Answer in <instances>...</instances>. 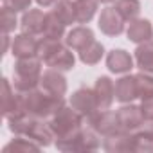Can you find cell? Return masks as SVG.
<instances>
[{
	"mask_svg": "<svg viewBox=\"0 0 153 153\" xmlns=\"http://www.w3.org/2000/svg\"><path fill=\"white\" fill-rule=\"evenodd\" d=\"M74 7H76V22L88 24L97 11V0H74Z\"/></svg>",
	"mask_w": 153,
	"mask_h": 153,
	"instance_id": "cell-24",
	"label": "cell"
},
{
	"mask_svg": "<svg viewBox=\"0 0 153 153\" xmlns=\"http://www.w3.org/2000/svg\"><path fill=\"white\" fill-rule=\"evenodd\" d=\"M135 63L140 68V72L153 74V42L151 40L137 45V49H135Z\"/></svg>",
	"mask_w": 153,
	"mask_h": 153,
	"instance_id": "cell-21",
	"label": "cell"
},
{
	"mask_svg": "<svg viewBox=\"0 0 153 153\" xmlns=\"http://www.w3.org/2000/svg\"><path fill=\"white\" fill-rule=\"evenodd\" d=\"M103 54H105L103 45L94 40L90 45H87L83 51H79V59H81V63H85V65H96V63L101 61Z\"/></svg>",
	"mask_w": 153,
	"mask_h": 153,
	"instance_id": "cell-26",
	"label": "cell"
},
{
	"mask_svg": "<svg viewBox=\"0 0 153 153\" xmlns=\"http://www.w3.org/2000/svg\"><path fill=\"white\" fill-rule=\"evenodd\" d=\"M99 133L96 130L88 128H79L78 131L70 133L68 137L56 139V148L61 151H92L101 146Z\"/></svg>",
	"mask_w": 153,
	"mask_h": 153,
	"instance_id": "cell-5",
	"label": "cell"
},
{
	"mask_svg": "<svg viewBox=\"0 0 153 153\" xmlns=\"http://www.w3.org/2000/svg\"><path fill=\"white\" fill-rule=\"evenodd\" d=\"M9 130L16 135H24V137L34 140L40 146H49L52 142V139H56L49 123H45L43 119H38V117H31V115L9 119Z\"/></svg>",
	"mask_w": 153,
	"mask_h": 153,
	"instance_id": "cell-2",
	"label": "cell"
},
{
	"mask_svg": "<svg viewBox=\"0 0 153 153\" xmlns=\"http://www.w3.org/2000/svg\"><path fill=\"white\" fill-rule=\"evenodd\" d=\"M135 79H137L139 97H140V99L151 97V96H153V74L139 72V74H135Z\"/></svg>",
	"mask_w": 153,
	"mask_h": 153,
	"instance_id": "cell-29",
	"label": "cell"
},
{
	"mask_svg": "<svg viewBox=\"0 0 153 153\" xmlns=\"http://www.w3.org/2000/svg\"><path fill=\"white\" fill-rule=\"evenodd\" d=\"M106 67L114 74H126L133 68V58L123 49H114L106 56Z\"/></svg>",
	"mask_w": 153,
	"mask_h": 153,
	"instance_id": "cell-15",
	"label": "cell"
},
{
	"mask_svg": "<svg viewBox=\"0 0 153 153\" xmlns=\"http://www.w3.org/2000/svg\"><path fill=\"white\" fill-rule=\"evenodd\" d=\"M103 148H105L106 151H112V153H114V151H115V153H119V151H135V146H133V133L121 130V131H117V133H114V135H110V137H105Z\"/></svg>",
	"mask_w": 153,
	"mask_h": 153,
	"instance_id": "cell-16",
	"label": "cell"
},
{
	"mask_svg": "<svg viewBox=\"0 0 153 153\" xmlns=\"http://www.w3.org/2000/svg\"><path fill=\"white\" fill-rule=\"evenodd\" d=\"M97 2H101V4H110V2H115V0H97Z\"/></svg>",
	"mask_w": 153,
	"mask_h": 153,
	"instance_id": "cell-34",
	"label": "cell"
},
{
	"mask_svg": "<svg viewBox=\"0 0 153 153\" xmlns=\"http://www.w3.org/2000/svg\"><path fill=\"white\" fill-rule=\"evenodd\" d=\"M0 20H2V31L4 34H9L11 31H15L16 27V13L11 11L9 7H2V13H0Z\"/></svg>",
	"mask_w": 153,
	"mask_h": 153,
	"instance_id": "cell-30",
	"label": "cell"
},
{
	"mask_svg": "<svg viewBox=\"0 0 153 153\" xmlns=\"http://www.w3.org/2000/svg\"><path fill=\"white\" fill-rule=\"evenodd\" d=\"M36 2L42 6V7H49V6H52V4H56L58 0H36Z\"/></svg>",
	"mask_w": 153,
	"mask_h": 153,
	"instance_id": "cell-33",
	"label": "cell"
},
{
	"mask_svg": "<svg viewBox=\"0 0 153 153\" xmlns=\"http://www.w3.org/2000/svg\"><path fill=\"white\" fill-rule=\"evenodd\" d=\"M2 2H4V6L9 7L11 11L20 13V11L31 9V2H33V0H2Z\"/></svg>",
	"mask_w": 153,
	"mask_h": 153,
	"instance_id": "cell-31",
	"label": "cell"
},
{
	"mask_svg": "<svg viewBox=\"0 0 153 153\" xmlns=\"http://www.w3.org/2000/svg\"><path fill=\"white\" fill-rule=\"evenodd\" d=\"M139 97V88H137V79L135 76H123L115 83V99L119 103H131L133 99Z\"/></svg>",
	"mask_w": 153,
	"mask_h": 153,
	"instance_id": "cell-19",
	"label": "cell"
},
{
	"mask_svg": "<svg viewBox=\"0 0 153 153\" xmlns=\"http://www.w3.org/2000/svg\"><path fill=\"white\" fill-rule=\"evenodd\" d=\"M83 117L76 112L72 106H67L63 105L49 121V126L54 133L56 139H63V137H68L70 133L78 131L79 128H83Z\"/></svg>",
	"mask_w": 153,
	"mask_h": 153,
	"instance_id": "cell-6",
	"label": "cell"
},
{
	"mask_svg": "<svg viewBox=\"0 0 153 153\" xmlns=\"http://www.w3.org/2000/svg\"><path fill=\"white\" fill-rule=\"evenodd\" d=\"M140 110H142V115H144L146 121H153V96L142 99V103H140Z\"/></svg>",
	"mask_w": 153,
	"mask_h": 153,
	"instance_id": "cell-32",
	"label": "cell"
},
{
	"mask_svg": "<svg viewBox=\"0 0 153 153\" xmlns=\"http://www.w3.org/2000/svg\"><path fill=\"white\" fill-rule=\"evenodd\" d=\"M65 24L59 20V16L52 11V13H47L45 16V29H43V34L42 38H49V40H61L65 36Z\"/></svg>",
	"mask_w": 153,
	"mask_h": 153,
	"instance_id": "cell-23",
	"label": "cell"
},
{
	"mask_svg": "<svg viewBox=\"0 0 153 153\" xmlns=\"http://www.w3.org/2000/svg\"><path fill=\"white\" fill-rule=\"evenodd\" d=\"M133 146L135 151H153V121L133 131Z\"/></svg>",
	"mask_w": 153,
	"mask_h": 153,
	"instance_id": "cell-22",
	"label": "cell"
},
{
	"mask_svg": "<svg viewBox=\"0 0 153 153\" xmlns=\"http://www.w3.org/2000/svg\"><path fill=\"white\" fill-rule=\"evenodd\" d=\"M54 13L59 16V20L65 25H72L76 22V7H74V4L70 0H58L56 7H54Z\"/></svg>",
	"mask_w": 153,
	"mask_h": 153,
	"instance_id": "cell-28",
	"label": "cell"
},
{
	"mask_svg": "<svg viewBox=\"0 0 153 153\" xmlns=\"http://www.w3.org/2000/svg\"><path fill=\"white\" fill-rule=\"evenodd\" d=\"M38 42L33 34L22 33L18 36L13 38V45H11V52L15 58H33L38 56Z\"/></svg>",
	"mask_w": 153,
	"mask_h": 153,
	"instance_id": "cell-13",
	"label": "cell"
},
{
	"mask_svg": "<svg viewBox=\"0 0 153 153\" xmlns=\"http://www.w3.org/2000/svg\"><path fill=\"white\" fill-rule=\"evenodd\" d=\"M94 42V31L90 27H74L67 36H65V45L74 49V51H83L87 45H90Z\"/></svg>",
	"mask_w": 153,
	"mask_h": 153,
	"instance_id": "cell-18",
	"label": "cell"
},
{
	"mask_svg": "<svg viewBox=\"0 0 153 153\" xmlns=\"http://www.w3.org/2000/svg\"><path fill=\"white\" fill-rule=\"evenodd\" d=\"M115 9L124 18V22H131L140 13V2L139 0H115Z\"/></svg>",
	"mask_w": 153,
	"mask_h": 153,
	"instance_id": "cell-25",
	"label": "cell"
},
{
	"mask_svg": "<svg viewBox=\"0 0 153 153\" xmlns=\"http://www.w3.org/2000/svg\"><path fill=\"white\" fill-rule=\"evenodd\" d=\"M94 92H96V97L99 103V110H108L115 99V85L112 83V79L108 76H101L96 81Z\"/></svg>",
	"mask_w": 153,
	"mask_h": 153,
	"instance_id": "cell-17",
	"label": "cell"
},
{
	"mask_svg": "<svg viewBox=\"0 0 153 153\" xmlns=\"http://www.w3.org/2000/svg\"><path fill=\"white\" fill-rule=\"evenodd\" d=\"M38 58L51 68L70 70L76 65V58L70 52V47L61 45L59 40L42 38L38 42Z\"/></svg>",
	"mask_w": 153,
	"mask_h": 153,
	"instance_id": "cell-3",
	"label": "cell"
},
{
	"mask_svg": "<svg viewBox=\"0 0 153 153\" xmlns=\"http://www.w3.org/2000/svg\"><path fill=\"white\" fill-rule=\"evenodd\" d=\"M126 36H128V40L133 42V43H144V42L151 40V36H153V27H151L149 20L135 18V20L130 22L128 31H126Z\"/></svg>",
	"mask_w": 153,
	"mask_h": 153,
	"instance_id": "cell-20",
	"label": "cell"
},
{
	"mask_svg": "<svg viewBox=\"0 0 153 153\" xmlns=\"http://www.w3.org/2000/svg\"><path fill=\"white\" fill-rule=\"evenodd\" d=\"M70 106L78 112L85 121L99 112V103L94 88H79L70 96Z\"/></svg>",
	"mask_w": 153,
	"mask_h": 153,
	"instance_id": "cell-7",
	"label": "cell"
},
{
	"mask_svg": "<svg viewBox=\"0 0 153 153\" xmlns=\"http://www.w3.org/2000/svg\"><path fill=\"white\" fill-rule=\"evenodd\" d=\"M42 146L40 144H36L34 140H31V139H27V137H24V135H18V139H15V140H11L9 144H6L4 146V153H18V151H38Z\"/></svg>",
	"mask_w": 153,
	"mask_h": 153,
	"instance_id": "cell-27",
	"label": "cell"
},
{
	"mask_svg": "<svg viewBox=\"0 0 153 153\" xmlns=\"http://www.w3.org/2000/svg\"><path fill=\"white\" fill-rule=\"evenodd\" d=\"M42 81V59L38 56L20 58L15 63V78L13 85L16 92L34 90Z\"/></svg>",
	"mask_w": 153,
	"mask_h": 153,
	"instance_id": "cell-4",
	"label": "cell"
},
{
	"mask_svg": "<svg viewBox=\"0 0 153 153\" xmlns=\"http://www.w3.org/2000/svg\"><path fill=\"white\" fill-rule=\"evenodd\" d=\"M22 94V103H24V110L27 115L31 117H38V119H47L52 117L65 103L63 97H56L49 92H45L43 88L38 90H29V92H20Z\"/></svg>",
	"mask_w": 153,
	"mask_h": 153,
	"instance_id": "cell-1",
	"label": "cell"
},
{
	"mask_svg": "<svg viewBox=\"0 0 153 153\" xmlns=\"http://www.w3.org/2000/svg\"><path fill=\"white\" fill-rule=\"evenodd\" d=\"M42 88L56 97H63L67 94V79L63 78L61 70L56 68H49L42 74V81H40Z\"/></svg>",
	"mask_w": 153,
	"mask_h": 153,
	"instance_id": "cell-12",
	"label": "cell"
},
{
	"mask_svg": "<svg viewBox=\"0 0 153 153\" xmlns=\"http://www.w3.org/2000/svg\"><path fill=\"white\" fill-rule=\"evenodd\" d=\"M2 114L7 121L27 115L25 110H24L22 94L20 92L15 94V90L11 88V83L7 79H2Z\"/></svg>",
	"mask_w": 153,
	"mask_h": 153,
	"instance_id": "cell-9",
	"label": "cell"
},
{
	"mask_svg": "<svg viewBox=\"0 0 153 153\" xmlns=\"http://www.w3.org/2000/svg\"><path fill=\"white\" fill-rule=\"evenodd\" d=\"M117 119H119V124H121V130L124 131H137L139 128H142L144 124V115H142V110L140 106H135L131 103H124V106H121L117 110Z\"/></svg>",
	"mask_w": 153,
	"mask_h": 153,
	"instance_id": "cell-10",
	"label": "cell"
},
{
	"mask_svg": "<svg viewBox=\"0 0 153 153\" xmlns=\"http://www.w3.org/2000/svg\"><path fill=\"white\" fill-rule=\"evenodd\" d=\"M45 16H47V13H43L40 9L24 11L22 22H20L22 33L33 34V36H42L43 34V29H45Z\"/></svg>",
	"mask_w": 153,
	"mask_h": 153,
	"instance_id": "cell-14",
	"label": "cell"
},
{
	"mask_svg": "<svg viewBox=\"0 0 153 153\" xmlns=\"http://www.w3.org/2000/svg\"><path fill=\"white\" fill-rule=\"evenodd\" d=\"M99 29L106 36H119L124 31V18L115 7H105L99 15Z\"/></svg>",
	"mask_w": 153,
	"mask_h": 153,
	"instance_id": "cell-11",
	"label": "cell"
},
{
	"mask_svg": "<svg viewBox=\"0 0 153 153\" xmlns=\"http://www.w3.org/2000/svg\"><path fill=\"white\" fill-rule=\"evenodd\" d=\"M87 124L96 130L103 139L110 137L117 131H121V124L117 119V112H110V110H99L97 114H94L90 119H87Z\"/></svg>",
	"mask_w": 153,
	"mask_h": 153,
	"instance_id": "cell-8",
	"label": "cell"
}]
</instances>
